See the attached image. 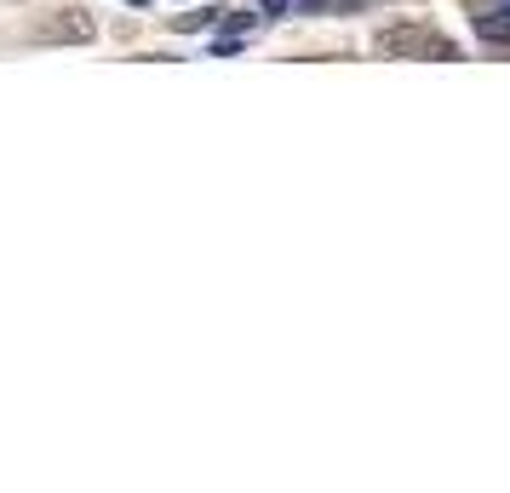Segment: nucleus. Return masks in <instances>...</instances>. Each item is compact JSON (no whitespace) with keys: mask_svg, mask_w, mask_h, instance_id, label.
<instances>
[{"mask_svg":"<svg viewBox=\"0 0 510 493\" xmlns=\"http://www.w3.org/2000/svg\"><path fill=\"white\" fill-rule=\"evenodd\" d=\"M505 12H510V0H505Z\"/></svg>","mask_w":510,"mask_h":493,"instance_id":"obj_9","label":"nucleus"},{"mask_svg":"<svg viewBox=\"0 0 510 493\" xmlns=\"http://www.w3.org/2000/svg\"><path fill=\"white\" fill-rule=\"evenodd\" d=\"M241 52V35H224L219 46H212V58H236Z\"/></svg>","mask_w":510,"mask_h":493,"instance_id":"obj_6","label":"nucleus"},{"mask_svg":"<svg viewBox=\"0 0 510 493\" xmlns=\"http://www.w3.org/2000/svg\"><path fill=\"white\" fill-rule=\"evenodd\" d=\"M287 6H292V0H264V12H275V18H282Z\"/></svg>","mask_w":510,"mask_h":493,"instance_id":"obj_7","label":"nucleus"},{"mask_svg":"<svg viewBox=\"0 0 510 493\" xmlns=\"http://www.w3.org/2000/svg\"><path fill=\"white\" fill-rule=\"evenodd\" d=\"M379 52L384 58H436V64H459V46L442 35V29L425 23H390L379 29Z\"/></svg>","mask_w":510,"mask_h":493,"instance_id":"obj_1","label":"nucleus"},{"mask_svg":"<svg viewBox=\"0 0 510 493\" xmlns=\"http://www.w3.org/2000/svg\"><path fill=\"white\" fill-rule=\"evenodd\" d=\"M258 18H253V12H229V18H224V29H229V35H246V29H253Z\"/></svg>","mask_w":510,"mask_h":493,"instance_id":"obj_4","label":"nucleus"},{"mask_svg":"<svg viewBox=\"0 0 510 493\" xmlns=\"http://www.w3.org/2000/svg\"><path fill=\"white\" fill-rule=\"evenodd\" d=\"M470 29H476V40H488V46H510V12L505 6H476Z\"/></svg>","mask_w":510,"mask_h":493,"instance_id":"obj_3","label":"nucleus"},{"mask_svg":"<svg viewBox=\"0 0 510 493\" xmlns=\"http://www.w3.org/2000/svg\"><path fill=\"white\" fill-rule=\"evenodd\" d=\"M127 6H149V0H127Z\"/></svg>","mask_w":510,"mask_h":493,"instance_id":"obj_8","label":"nucleus"},{"mask_svg":"<svg viewBox=\"0 0 510 493\" xmlns=\"http://www.w3.org/2000/svg\"><path fill=\"white\" fill-rule=\"evenodd\" d=\"M92 35H98V23H92L86 6H64V12H52V18L40 23L46 46H92Z\"/></svg>","mask_w":510,"mask_h":493,"instance_id":"obj_2","label":"nucleus"},{"mask_svg":"<svg viewBox=\"0 0 510 493\" xmlns=\"http://www.w3.org/2000/svg\"><path fill=\"white\" fill-rule=\"evenodd\" d=\"M212 18H219V6H207V12H190V18H178V29H207Z\"/></svg>","mask_w":510,"mask_h":493,"instance_id":"obj_5","label":"nucleus"}]
</instances>
